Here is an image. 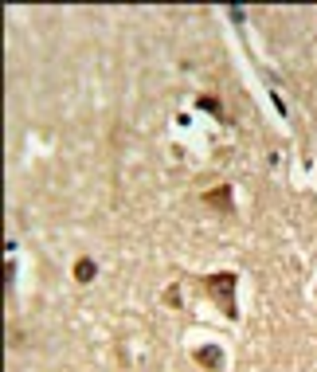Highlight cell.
Returning a JSON list of instances; mask_svg holds the SVG:
<instances>
[{
    "mask_svg": "<svg viewBox=\"0 0 317 372\" xmlns=\"http://www.w3.org/2000/svg\"><path fill=\"white\" fill-rule=\"evenodd\" d=\"M235 274L231 271H216V274H208L204 278V286H208V294H212V302L219 306V310L228 313L231 322H239V306H235Z\"/></svg>",
    "mask_w": 317,
    "mask_h": 372,
    "instance_id": "1",
    "label": "cell"
},
{
    "mask_svg": "<svg viewBox=\"0 0 317 372\" xmlns=\"http://www.w3.org/2000/svg\"><path fill=\"white\" fill-rule=\"evenodd\" d=\"M192 357H196V364H204L208 372H223V349H219V345H204V349H196Z\"/></svg>",
    "mask_w": 317,
    "mask_h": 372,
    "instance_id": "2",
    "label": "cell"
},
{
    "mask_svg": "<svg viewBox=\"0 0 317 372\" xmlns=\"http://www.w3.org/2000/svg\"><path fill=\"white\" fill-rule=\"evenodd\" d=\"M204 204H212V208H223V211H231V188H228V184H223V188L208 192V196H204Z\"/></svg>",
    "mask_w": 317,
    "mask_h": 372,
    "instance_id": "3",
    "label": "cell"
},
{
    "mask_svg": "<svg viewBox=\"0 0 317 372\" xmlns=\"http://www.w3.org/2000/svg\"><path fill=\"white\" fill-rule=\"evenodd\" d=\"M94 274H98V267H94V259H79V262H75V278H79L82 286H87V282L94 278Z\"/></svg>",
    "mask_w": 317,
    "mask_h": 372,
    "instance_id": "4",
    "label": "cell"
}]
</instances>
